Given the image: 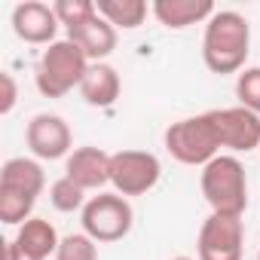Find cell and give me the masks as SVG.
Listing matches in <instances>:
<instances>
[{
    "mask_svg": "<svg viewBox=\"0 0 260 260\" xmlns=\"http://www.w3.org/2000/svg\"><path fill=\"white\" fill-rule=\"evenodd\" d=\"M52 10H55L58 22H61L68 31L77 28V25H83V22H89V19L98 13L95 0H58V4H52Z\"/></svg>",
    "mask_w": 260,
    "mask_h": 260,
    "instance_id": "cell-20",
    "label": "cell"
},
{
    "mask_svg": "<svg viewBox=\"0 0 260 260\" xmlns=\"http://www.w3.org/2000/svg\"><path fill=\"white\" fill-rule=\"evenodd\" d=\"M162 178V166L150 150H116L110 153V187L119 196H144Z\"/></svg>",
    "mask_w": 260,
    "mask_h": 260,
    "instance_id": "cell-7",
    "label": "cell"
},
{
    "mask_svg": "<svg viewBox=\"0 0 260 260\" xmlns=\"http://www.w3.org/2000/svg\"><path fill=\"white\" fill-rule=\"evenodd\" d=\"M162 141H166V150H169L172 159H178L181 166H193V169H205L223 150L220 147V135H217V125L211 119V110L172 122L166 128Z\"/></svg>",
    "mask_w": 260,
    "mask_h": 260,
    "instance_id": "cell-4",
    "label": "cell"
},
{
    "mask_svg": "<svg viewBox=\"0 0 260 260\" xmlns=\"http://www.w3.org/2000/svg\"><path fill=\"white\" fill-rule=\"evenodd\" d=\"M89 64L92 61L86 58V52L74 40L64 37L43 49L37 71H34V83L43 98H64L71 89H80Z\"/></svg>",
    "mask_w": 260,
    "mask_h": 260,
    "instance_id": "cell-5",
    "label": "cell"
},
{
    "mask_svg": "<svg viewBox=\"0 0 260 260\" xmlns=\"http://www.w3.org/2000/svg\"><path fill=\"white\" fill-rule=\"evenodd\" d=\"M4 260H37V257H31V254H25L16 242H7V251H4Z\"/></svg>",
    "mask_w": 260,
    "mask_h": 260,
    "instance_id": "cell-23",
    "label": "cell"
},
{
    "mask_svg": "<svg viewBox=\"0 0 260 260\" xmlns=\"http://www.w3.org/2000/svg\"><path fill=\"white\" fill-rule=\"evenodd\" d=\"M80 223H83V233L101 245H110V242H119L132 233L135 226V208L125 196L119 193H95L89 196V202L83 205L80 211Z\"/></svg>",
    "mask_w": 260,
    "mask_h": 260,
    "instance_id": "cell-6",
    "label": "cell"
},
{
    "mask_svg": "<svg viewBox=\"0 0 260 260\" xmlns=\"http://www.w3.org/2000/svg\"><path fill=\"white\" fill-rule=\"evenodd\" d=\"M25 144L34 153V159H68L74 153V135L71 125L58 113H37L25 125Z\"/></svg>",
    "mask_w": 260,
    "mask_h": 260,
    "instance_id": "cell-9",
    "label": "cell"
},
{
    "mask_svg": "<svg viewBox=\"0 0 260 260\" xmlns=\"http://www.w3.org/2000/svg\"><path fill=\"white\" fill-rule=\"evenodd\" d=\"M55 260H98V242L89 239L86 233H71L61 239Z\"/></svg>",
    "mask_w": 260,
    "mask_h": 260,
    "instance_id": "cell-19",
    "label": "cell"
},
{
    "mask_svg": "<svg viewBox=\"0 0 260 260\" xmlns=\"http://www.w3.org/2000/svg\"><path fill=\"white\" fill-rule=\"evenodd\" d=\"M150 13L156 16V22L169 31H184L190 25L208 22L217 10L211 0H156L150 7Z\"/></svg>",
    "mask_w": 260,
    "mask_h": 260,
    "instance_id": "cell-13",
    "label": "cell"
},
{
    "mask_svg": "<svg viewBox=\"0 0 260 260\" xmlns=\"http://www.w3.org/2000/svg\"><path fill=\"white\" fill-rule=\"evenodd\" d=\"M199 187L202 196L211 208V214H226V217H242L248 208V175L239 156L220 153L214 156L202 172H199Z\"/></svg>",
    "mask_w": 260,
    "mask_h": 260,
    "instance_id": "cell-3",
    "label": "cell"
},
{
    "mask_svg": "<svg viewBox=\"0 0 260 260\" xmlns=\"http://www.w3.org/2000/svg\"><path fill=\"white\" fill-rule=\"evenodd\" d=\"M251 52V25L236 10H217L205 22L202 61L211 74H242Z\"/></svg>",
    "mask_w": 260,
    "mask_h": 260,
    "instance_id": "cell-1",
    "label": "cell"
},
{
    "mask_svg": "<svg viewBox=\"0 0 260 260\" xmlns=\"http://www.w3.org/2000/svg\"><path fill=\"white\" fill-rule=\"evenodd\" d=\"M68 40H74V43L86 52L89 61H104V58L116 49V28H113L107 19H101V16L95 13L89 22L71 28V31H68Z\"/></svg>",
    "mask_w": 260,
    "mask_h": 260,
    "instance_id": "cell-14",
    "label": "cell"
},
{
    "mask_svg": "<svg viewBox=\"0 0 260 260\" xmlns=\"http://www.w3.org/2000/svg\"><path fill=\"white\" fill-rule=\"evenodd\" d=\"M242 242H245L242 217L208 214L199 226L196 254L199 260H242Z\"/></svg>",
    "mask_w": 260,
    "mask_h": 260,
    "instance_id": "cell-8",
    "label": "cell"
},
{
    "mask_svg": "<svg viewBox=\"0 0 260 260\" xmlns=\"http://www.w3.org/2000/svg\"><path fill=\"white\" fill-rule=\"evenodd\" d=\"M172 260H193V257H172Z\"/></svg>",
    "mask_w": 260,
    "mask_h": 260,
    "instance_id": "cell-24",
    "label": "cell"
},
{
    "mask_svg": "<svg viewBox=\"0 0 260 260\" xmlns=\"http://www.w3.org/2000/svg\"><path fill=\"white\" fill-rule=\"evenodd\" d=\"M119 89H122L119 74L107 61H92L86 77H83V83H80V95L92 107H110L119 98Z\"/></svg>",
    "mask_w": 260,
    "mask_h": 260,
    "instance_id": "cell-15",
    "label": "cell"
},
{
    "mask_svg": "<svg viewBox=\"0 0 260 260\" xmlns=\"http://www.w3.org/2000/svg\"><path fill=\"white\" fill-rule=\"evenodd\" d=\"M236 98L239 107H248L260 116V68H245L236 77Z\"/></svg>",
    "mask_w": 260,
    "mask_h": 260,
    "instance_id": "cell-21",
    "label": "cell"
},
{
    "mask_svg": "<svg viewBox=\"0 0 260 260\" xmlns=\"http://www.w3.org/2000/svg\"><path fill=\"white\" fill-rule=\"evenodd\" d=\"M257 260H260V251H257Z\"/></svg>",
    "mask_w": 260,
    "mask_h": 260,
    "instance_id": "cell-25",
    "label": "cell"
},
{
    "mask_svg": "<svg viewBox=\"0 0 260 260\" xmlns=\"http://www.w3.org/2000/svg\"><path fill=\"white\" fill-rule=\"evenodd\" d=\"M211 119L217 125L220 147L233 153H251L260 150V116L248 107H217L211 110Z\"/></svg>",
    "mask_w": 260,
    "mask_h": 260,
    "instance_id": "cell-10",
    "label": "cell"
},
{
    "mask_svg": "<svg viewBox=\"0 0 260 260\" xmlns=\"http://www.w3.org/2000/svg\"><path fill=\"white\" fill-rule=\"evenodd\" d=\"M61 22L55 16V10L40 0H25L13 10V31L19 40L31 43V46H52L55 34H58Z\"/></svg>",
    "mask_w": 260,
    "mask_h": 260,
    "instance_id": "cell-11",
    "label": "cell"
},
{
    "mask_svg": "<svg viewBox=\"0 0 260 260\" xmlns=\"http://www.w3.org/2000/svg\"><path fill=\"white\" fill-rule=\"evenodd\" d=\"M64 178H71L77 187L98 190L110 184V153L101 147H77L68 159H64Z\"/></svg>",
    "mask_w": 260,
    "mask_h": 260,
    "instance_id": "cell-12",
    "label": "cell"
},
{
    "mask_svg": "<svg viewBox=\"0 0 260 260\" xmlns=\"http://www.w3.org/2000/svg\"><path fill=\"white\" fill-rule=\"evenodd\" d=\"M95 7H98V16L107 19L116 31H135L144 25L147 19V4L144 0H95Z\"/></svg>",
    "mask_w": 260,
    "mask_h": 260,
    "instance_id": "cell-17",
    "label": "cell"
},
{
    "mask_svg": "<svg viewBox=\"0 0 260 260\" xmlns=\"http://www.w3.org/2000/svg\"><path fill=\"white\" fill-rule=\"evenodd\" d=\"M0 80H4V101H0V113H13L16 101H19V89H16V80L13 74H0Z\"/></svg>",
    "mask_w": 260,
    "mask_h": 260,
    "instance_id": "cell-22",
    "label": "cell"
},
{
    "mask_svg": "<svg viewBox=\"0 0 260 260\" xmlns=\"http://www.w3.org/2000/svg\"><path fill=\"white\" fill-rule=\"evenodd\" d=\"M49 202H52L55 211L74 214V211H83V205H86L89 199H86V190H83V187H77L71 178L61 175V178L52 181V187H49Z\"/></svg>",
    "mask_w": 260,
    "mask_h": 260,
    "instance_id": "cell-18",
    "label": "cell"
},
{
    "mask_svg": "<svg viewBox=\"0 0 260 260\" xmlns=\"http://www.w3.org/2000/svg\"><path fill=\"white\" fill-rule=\"evenodd\" d=\"M46 187L43 166L31 156H13L0 169V220L7 226H22L31 220L34 205Z\"/></svg>",
    "mask_w": 260,
    "mask_h": 260,
    "instance_id": "cell-2",
    "label": "cell"
},
{
    "mask_svg": "<svg viewBox=\"0 0 260 260\" xmlns=\"http://www.w3.org/2000/svg\"><path fill=\"white\" fill-rule=\"evenodd\" d=\"M13 242H16L25 254L37 257V260L55 257V251H58V245H61L55 226H52L46 217H31V220H25V223L19 226V233H16Z\"/></svg>",
    "mask_w": 260,
    "mask_h": 260,
    "instance_id": "cell-16",
    "label": "cell"
}]
</instances>
